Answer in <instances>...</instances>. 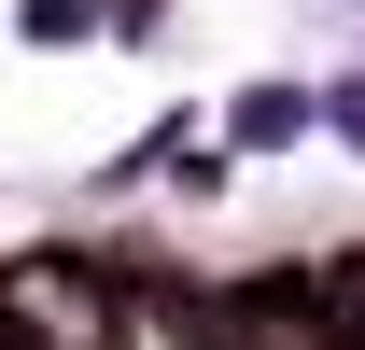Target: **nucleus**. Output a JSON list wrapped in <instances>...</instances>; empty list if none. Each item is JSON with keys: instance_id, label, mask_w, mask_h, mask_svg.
I'll use <instances>...</instances> for the list:
<instances>
[{"instance_id": "1", "label": "nucleus", "mask_w": 365, "mask_h": 350, "mask_svg": "<svg viewBox=\"0 0 365 350\" xmlns=\"http://www.w3.org/2000/svg\"><path fill=\"white\" fill-rule=\"evenodd\" d=\"M0 336L14 350H127V280L85 253H29V266H0Z\"/></svg>"}, {"instance_id": "2", "label": "nucleus", "mask_w": 365, "mask_h": 350, "mask_svg": "<svg viewBox=\"0 0 365 350\" xmlns=\"http://www.w3.org/2000/svg\"><path fill=\"white\" fill-rule=\"evenodd\" d=\"M225 350H337V322H323L309 280H239L225 295Z\"/></svg>"}, {"instance_id": "3", "label": "nucleus", "mask_w": 365, "mask_h": 350, "mask_svg": "<svg viewBox=\"0 0 365 350\" xmlns=\"http://www.w3.org/2000/svg\"><path fill=\"white\" fill-rule=\"evenodd\" d=\"M0 350H14V336H0Z\"/></svg>"}]
</instances>
